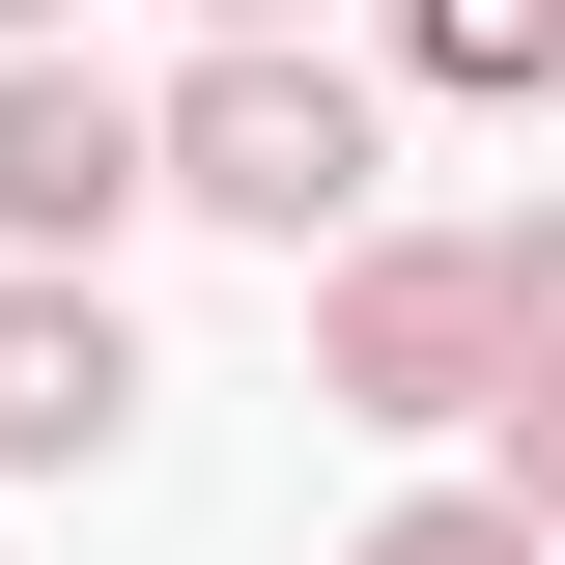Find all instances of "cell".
I'll use <instances>...</instances> for the list:
<instances>
[{"label": "cell", "instance_id": "10", "mask_svg": "<svg viewBox=\"0 0 565 565\" xmlns=\"http://www.w3.org/2000/svg\"><path fill=\"white\" fill-rule=\"evenodd\" d=\"M199 29H311V0H199Z\"/></svg>", "mask_w": 565, "mask_h": 565}, {"label": "cell", "instance_id": "9", "mask_svg": "<svg viewBox=\"0 0 565 565\" xmlns=\"http://www.w3.org/2000/svg\"><path fill=\"white\" fill-rule=\"evenodd\" d=\"M29 29H85V0H0V57H29Z\"/></svg>", "mask_w": 565, "mask_h": 565}, {"label": "cell", "instance_id": "5", "mask_svg": "<svg viewBox=\"0 0 565 565\" xmlns=\"http://www.w3.org/2000/svg\"><path fill=\"white\" fill-rule=\"evenodd\" d=\"M396 57L452 114H565V0H396Z\"/></svg>", "mask_w": 565, "mask_h": 565}, {"label": "cell", "instance_id": "3", "mask_svg": "<svg viewBox=\"0 0 565 565\" xmlns=\"http://www.w3.org/2000/svg\"><path fill=\"white\" fill-rule=\"evenodd\" d=\"M114 226H141V85H85L57 57V29H29V57H0V255H114Z\"/></svg>", "mask_w": 565, "mask_h": 565}, {"label": "cell", "instance_id": "8", "mask_svg": "<svg viewBox=\"0 0 565 565\" xmlns=\"http://www.w3.org/2000/svg\"><path fill=\"white\" fill-rule=\"evenodd\" d=\"M509 509H537V537H565V396H509Z\"/></svg>", "mask_w": 565, "mask_h": 565}, {"label": "cell", "instance_id": "6", "mask_svg": "<svg viewBox=\"0 0 565 565\" xmlns=\"http://www.w3.org/2000/svg\"><path fill=\"white\" fill-rule=\"evenodd\" d=\"M481 340H509V396H565V199L481 226ZM509 396H481V424H509Z\"/></svg>", "mask_w": 565, "mask_h": 565}, {"label": "cell", "instance_id": "4", "mask_svg": "<svg viewBox=\"0 0 565 565\" xmlns=\"http://www.w3.org/2000/svg\"><path fill=\"white\" fill-rule=\"evenodd\" d=\"M114 424H141V311L57 282V255H0V481H85Z\"/></svg>", "mask_w": 565, "mask_h": 565}, {"label": "cell", "instance_id": "1", "mask_svg": "<svg viewBox=\"0 0 565 565\" xmlns=\"http://www.w3.org/2000/svg\"><path fill=\"white\" fill-rule=\"evenodd\" d=\"M141 199L255 226V255H340V226H367V85L311 57V29H226V57L141 114Z\"/></svg>", "mask_w": 565, "mask_h": 565}, {"label": "cell", "instance_id": "7", "mask_svg": "<svg viewBox=\"0 0 565 565\" xmlns=\"http://www.w3.org/2000/svg\"><path fill=\"white\" fill-rule=\"evenodd\" d=\"M367 565H537V509L509 481H424V509H367Z\"/></svg>", "mask_w": 565, "mask_h": 565}, {"label": "cell", "instance_id": "2", "mask_svg": "<svg viewBox=\"0 0 565 565\" xmlns=\"http://www.w3.org/2000/svg\"><path fill=\"white\" fill-rule=\"evenodd\" d=\"M311 396H340V424H481V396H509V340H481V255L367 226V255H340V311H311Z\"/></svg>", "mask_w": 565, "mask_h": 565}]
</instances>
